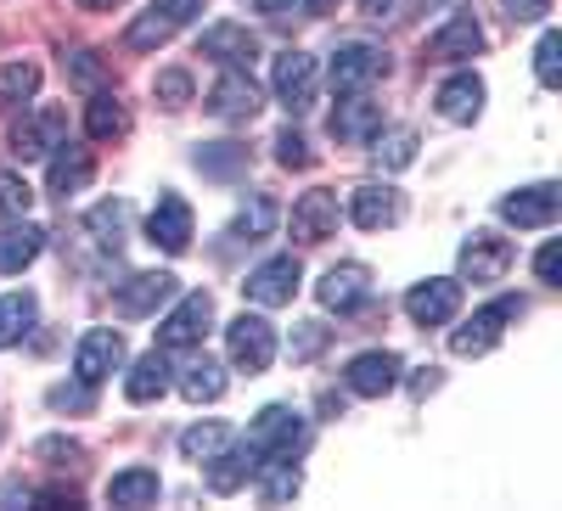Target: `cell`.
<instances>
[{"label": "cell", "instance_id": "1", "mask_svg": "<svg viewBox=\"0 0 562 511\" xmlns=\"http://www.w3.org/2000/svg\"><path fill=\"white\" fill-rule=\"evenodd\" d=\"M310 444V422L293 410V405H265L254 416V428L243 439V455H248V478L254 467H265V461H293L299 450Z\"/></svg>", "mask_w": 562, "mask_h": 511}, {"label": "cell", "instance_id": "2", "mask_svg": "<svg viewBox=\"0 0 562 511\" xmlns=\"http://www.w3.org/2000/svg\"><path fill=\"white\" fill-rule=\"evenodd\" d=\"M203 0H147V12H140L124 34L130 52H158V45H169L186 23H198Z\"/></svg>", "mask_w": 562, "mask_h": 511}, {"label": "cell", "instance_id": "3", "mask_svg": "<svg viewBox=\"0 0 562 511\" xmlns=\"http://www.w3.org/2000/svg\"><path fill=\"white\" fill-rule=\"evenodd\" d=\"M326 79H333L338 96L366 90V84L389 79V52H383V45H371V39H349V45H338V52H333V63H326Z\"/></svg>", "mask_w": 562, "mask_h": 511}, {"label": "cell", "instance_id": "4", "mask_svg": "<svg viewBox=\"0 0 562 511\" xmlns=\"http://www.w3.org/2000/svg\"><path fill=\"white\" fill-rule=\"evenodd\" d=\"M524 315V298H495V304H484L467 327H456L450 332V354H461V360H473V354H490L501 338H506V327Z\"/></svg>", "mask_w": 562, "mask_h": 511}, {"label": "cell", "instance_id": "5", "mask_svg": "<svg viewBox=\"0 0 562 511\" xmlns=\"http://www.w3.org/2000/svg\"><path fill=\"white\" fill-rule=\"evenodd\" d=\"M225 349H231V365L237 371H248V377H259V371H270V360H276V327L265 315H237L225 327Z\"/></svg>", "mask_w": 562, "mask_h": 511}, {"label": "cell", "instance_id": "6", "mask_svg": "<svg viewBox=\"0 0 562 511\" xmlns=\"http://www.w3.org/2000/svg\"><path fill=\"white\" fill-rule=\"evenodd\" d=\"M203 107H209L220 124H254L259 107H265V96H259V84L248 79V68H225V73L214 79V90H209Z\"/></svg>", "mask_w": 562, "mask_h": 511}, {"label": "cell", "instance_id": "7", "mask_svg": "<svg viewBox=\"0 0 562 511\" xmlns=\"http://www.w3.org/2000/svg\"><path fill=\"white\" fill-rule=\"evenodd\" d=\"M270 84H276V102L288 107L293 118L310 113V107H315V84H321L315 57H310V52H281L276 68H270Z\"/></svg>", "mask_w": 562, "mask_h": 511}, {"label": "cell", "instance_id": "8", "mask_svg": "<svg viewBox=\"0 0 562 511\" xmlns=\"http://www.w3.org/2000/svg\"><path fill=\"white\" fill-rule=\"evenodd\" d=\"M63 141H68V118H63V107H34V113H23V118L12 124V152H18L23 163L52 158Z\"/></svg>", "mask_w": 562, "mask_h": 511}, {"label": "cell", "instance_id": "9", "mask_svg": "<svg viewBox=\"0 0 562 511\" xmlns=\"http://www.w3.org/2000/svg\"><path fill=\"white\" fill-rule=\"evenodd\" d=\"M557 214H562V185L557 180H535L524 192L501 197V219L518 225V230H546V225H557Z\"/></svg>", "mask_w": 562, "mask_h": 511}, {"label": "cell", "instance_id": "10", "mask_svg": "<svg viewBox=\"0 0 562 511\" xmlns=\"http://www.w3.org/2000/svg\"><path fill=\"white\" fill-rule=\"evenodd\" d=\"M299 282H304L299 259H293V253H276V259H265V264L248 275L243 293H248L259 309H281V304H293V298H299Z\"/></svg>", "mask_w": 562, "mask_h": 511}, {"label": "cell", "instance_id": "11", "mask_svg": "<svg viewBox=\"0 0 562 511\" xmlns=\"http://www.w3.org/2000/svg\"><path fill=\"white\" fill-rule=\"evenodd\" d=\"M461 309V282L456 275H428V282H416L405 293V315L416 320V327H450Z\"/></svg>", "mask_w": 562, "mask_h": 511}, {"label": "cell", "instance_id": "12", "mask_svg": "<svg viewBox=\"0 0 562 511\" xmlns=\"http://www.w3.org/2000/svg\"><path fill=\"white\" fill-rule=\"evenodd\" d=\"M214 327V298L209 293H186L169 315H164V327H158V349H192L203 343Z\"/></svg>", "mask_w": 562, "mask_h": 511}, {"label": "cell", "instance_id": "13", "mask_svg": "<svg viewBox=\"0 0 562 511\" xmlns=\"http://www.w3.org/2000/svg\"><path fill=\"white\" fill-rule=\"evenodd\" d=\"M512 259H518V253H512V242L506 237H495V230H473V237H467L461 242V275H456V282H501V275L512 270Z\"/></svg>", "mask_w": 562, "mask_h": 511}, {"label": "cell", "instance_id": "14", "mask_svg": "<svg viewBox=\"0 0 562 511\" xmlns=\"http://www.w3.org/2000/svg\"><path fill=\"white\" fill-rule=\"evenodd\" d=\"M400 371H405L400 354H389V349H366V354L349 360L344 383H349V394H360V399H383V394L400 388Z\"/></svg>", "mask_w": 562, "mask_h": 511}, {"label": "cell", "instance_id": "15", "mask_svg": "<svg viewBox=\"0 0 562 511\" xmlns=\"http://www.w3.org/2000/svg\"><path fill=\"white\" fill-rule=\"evenodd\" d=\"M175 298V275L169 270H140V275H124L119 293H113V309L124 320H140V315H158V304Z\"/></svg>", "mask_w": 562, "mask_h": 511}, {"label": "cell", "instance_id": "16", "mask_svg": "<svg viewBox=\"0 0 562 511\" xmlns=\"http://www.w3.org/2000/svg\"><path fill=\"white\" fill-rule=\"evenodd\" d=\"M315 298L333 309V315L366 309V304H371V270H366V264H333V270L315 282Z\"/></svg>", "mask_w": 562, "mask_h": 511}, {"label": "cell", "instance_id": "17", "mask_svg": "<svg viewBox=\"0 0 562 511\" xmlns=\"http://www.w3.org/2000/svg\"><path fill=\"white\" fill-rule=\"evenodd\" d=\"M119 365H124V332L97 327V332H85V338H79V349H74V371H79V383H108Z\"/></svg>", "mask_w": 562, "mask_h": 511}, {"label": "cell", "instance_id": "18", "mask_svg": "<svg viewBox=\"0 0 562 511\" xmlns=\"http://www.w3.org/2000/svg\"><path fill=\"white\" fill-rule=\"evenodd\" d=\"M400 214H405V197L383 180H366V185L349 192V219L360 230H389V225H400Z\"/></svg>", "mask_w": 562, "mask_h": 511}, {"label": "cell", "instance_id": "19", "mask_svg": "<svg viewBox=\"0 0 562 511\" xmlns=\"http://www.w3.org/2000/svg\"><path fill=\"white\" fill-rule=\"evenodd\" d=\"M378 129H383V102H371L366 90H349L333 107V141H344V147H366Z\"/></svg>", "mask_w": 562, "mask_h": 511}, {"label": "cell", "instance_id": "20", "mask_svg": "<svg viewBox=\"0 0 562 511\" xmlns=\"http://www.w3.org/2000/svg\"><path fill=\"white\" fill-rule=\"evenodd\" d=\"M338 219H344L338 192H304V197L293 203V237H299L304 248H315V242H326V237H338Z\"/></svg>", "mask_w": 562, "mask_h": 511}, {"label": "cell", "instance_id": "21", "mask_svg": "<svg viewBox=\"0 0 562 511\" xmlns=\"http://www.w3.org/2000/svg\"><path fill=\"white\" fill-rule=\"evenodd\" d=\"M147 242L164 248V253H186V248H192V208H186V197H175V192L158 197V208L147 219Z\"/></svg>", "mask_w": 562, "mask_h": 511}, {"label": "cell", "instance_id": "22", "mask_svg": "<svg viewBox=\"0 0 562 511\" xmlns=\"http://www.w3.org/2000/svg\"><path fill=\"white\" fill-rule=\"evenodd\" d=\"M484 52V23L473 12H456L434 39H428V63H461V57H479Z\"/></svg>", "mask_w": 562, "mask_h": 511}, {"label": "cell", "instance_id": "23", "mask_svg": "<svg viewBox=\"0 0 562 511\" xmlns=\"http://www.w3.org/2000/svg\"><path fill=\"white\" fill-rule=\"evenodd\" d=\"M169 388H175V365L164 360V349L140 354V360L130 365V377H124V399H130V405H153V399H164Z\"/></svg>", "mask_w": 562, "mask_h": 511}, {"label": "cell", "instance_id": "24", "mask_svg": "<svg viewBox=\"0 0 562 511\" xmlns=\"http://www.w3.org/2000/svg\"><path fill=\"white\" fill-rule=\"evenodd\" d=\"M439 113L450 118V124H473L479 113H484V79L467 68V73H450L445 84H439Z\"/></svg>", "mask_w": 562, "mask_h": 511}, {"label": "cell", "instance_id": "25", "mask_svg": "<svg viewBox=\"0 0 562 511\" xmlns=\"http://www.w3.org/2000/svg\"><path fill=\"white\" fill-rule=\"evenodd\" d=\"M203 57H214L225 68H248L259 57V39L243 23H214V29H203Z\"/></svg>", "mask_w": 562, "mask_h": 511}, {"label": "cell", "instance_id": "26", "mask_svg": "<svg viewBox=\"0 0 562 511\" xmlns=\"http://www.w3.org/2000/svg\"><path fill=\"white\" fill-rule=\"evenodd\" d=\"M40 248H45V230L23 214V219H12L7 230H0V275H18V270H29L34 259H40Z\"/></svg>", "mask_w": 562, "mask_h": 511}, {"label": "cell", "instance_id": "27", "mask_svg": "<svg viewBox=\"0 0 562 511\" xmlns=\"http://www.w3.org/2000/svg\"><path fill=\"white\" fill-rule=\"evenodd\" d=\"M97 180V158H90L85 147H57L52 152V169H45V185H52L57 197H68V192H85V185Z\"/></svg>", "mask_w": 562, "mask_h": 511}, {"label": "cell", "instance_id": "28", "mask_svg": "<svg viewBox=\"0 0 562 511\" xmlns=\"http://www.w3.org/2000/svg\"><path fill=\"white\" fill-rule=\"evenodd\" d=\"M85 230H90V242H97L102 253H119L124 237H130V203L113 197V203H97L85 214Z\"/></svg>", "mask_w": 562, "mask_h": 511}, {"label": "cell", "instance_id": "29", "mask_svg": "<svg viewBox=\"0 0 562 511\" xmlns=\"http://www.w3.org/2000/svg\"><path fill=\"white\" fill-rule=\"evenodd\" d=\"M158 495H164V484H158L153 467L113 473V484H108V506H124V511H135V506H158Z\"/></svg>", "mask_w": 562, "mask_h": 511}, {"label": "cell", "instance_id": "30", "mask_svg": "<svg viewBox=\"0 0 562 511\" xmlns=\"http://www.w3.org/2000/svg\"><path fill=\"white\" fill-rule=\"evenodd\" d=\"M180 394L192 399V405H214V399L225 394V365L209 360V354L186 360V365H180Z\"/></svg>", "mask_w": 562, "mask_h": 511}, {"label": "cell", "instance_id": "31", "mask_svg": "<svg viewBox=\"0 0 562 511\" xmlns=\"http://www.w3.org/2000/svg\"><path fill=\"white\" fill-rule=\"evenodd\" d=\"M231 444H237V439H231L225 422H198V428L180 433V455L192 461V467H209V461H220Z\"/></svg>", "mask_w": 562, "mask_h": 511}, {"label": "cell", "instance_id": "32", "mask_svg": "<svg viewBox=\"0 0 562 511\" xmlns=\"http://www.w3.org/2000/svg\"><path fill=\"white\" fill-rule=\"evenodd\" d=\"M34 320H40L34 293H7V298H0V349H18L34 332Z\"/></svg>", "mask_w": 562, "mask_h": 511}, {"label": "cell", "instance_id": "33", "mask_svg": "<svg viewBox=\"0 0 562 511\" xmlns=\"http://www.w3.org/2000/svg\"><path fill=\"white\" fill-rule=\"evenodd\" d=\"M85 129L97 135V141H119V135L130 129V113H124V102L113 96V90H97V96H90V107H85Z\"/></svg>", "mask_w": 562, "mask_h": 511}, {"label": "cell", "instance_id": "34", "mask_svg": "<svg viewBox=\"0 0 562 511\" xmlns=\"http://www.w3.org/2000/svg\"><path fill=\"white\" fill-rule=\"evenodd\" d=\"M366 147H371V158H378L383 169H411L422 141H416V129H405V124H400V129H378Z\"/></svg>", "mask_w": 562, "mask_h": 511}, {"label": "cell", "instance_id": "35", "mask_svg": "<svg viewBox=\"0 0 562 511\" xmlns=\"http://www.w3.org/2000/svg\"><path fill=\"white\" fill-rule=\"evenodd\" d=\"M254 478H259V495H265V506H288V500L304 489V478H299V467H293V461H265V467H254Z\"/></svg>", "mask_w": 562, "mask_h": 511}, {"label": "cell", "instance_id": "36", "mask_svg": "<svg viewBox=\"0 0 562 511\" xmlns=\"http://www.w3.org/2000/svg\"><path fill=\"white\" fill-rule=\"evenodd\" d=\"M276 219H281L276 197H254L237 219H231V237H237V242H265L270 230H276Z\"/></svg>", "mask_w": 562, "mask_h": 511}, {"label": "cell", "instance_id": "37", "mask_svg": "<svg viewBox=\"0 0 562 511\" xmlns=\"http://www.w3.org/2000/svg\"><path fill=\"white\" fill-rule=\"evenodd\" d=\"M34 90H40V63H7L0 68V107L29 102Z\"/></svg>", "mask_w": 562, "mask_h": 511}, {"label": "cell", "instance_id": "38", "mask_svg": "<svg viewBox=\"0 0 562 511\" xmlns=\"http://www.w3.org/2000/svg\"><path fill=\"white\" fill-rule=\"evenodd\" d=\"M535 79L546 84V90H557V79H562V34H540V45H535Z\"/></svg>", "mask_w": 562, "mask_h": 511}, {"label": "cell", "instance_id": "39", "mask_svg": "<svg viewBox=\"0 0 562 511\" xmlns=\"http://www.w3.org/2000/svg\"><path fill=\"white\" fill-rule=\"evenodd\" d=\"M29 203H34L29 180H23V174H12V169H0V219H23V214H29Z\"/></svg>", "mask_w": 562, "mask_h": 511}, {"label": "cell", "instance_id": "40", "mask_svg": "<svg viewBox=\"0 0 562 511\" xmlns=\"http://www.w3.org/2000/svg\"><path fill=\"white\" fill-rule=\"evenodd\" d=\"M153 90H158V102H164L169 113H180L186 102H192V73H186V68H164Z\"/></svg>", "mask_w": 562, "mask_h": 511}, {"label": "cell", "instance_id": "41", "mask_svg": "<svg viewBox=\"0 0 562 511\" xmlns=\"http://www.w3.org/2000/svg\"><path fill=\"white\" fill-rule=\"evenodd\" d=\"M45 399H52V410H74V416H85V410H97V383H57Z\"/></svg>", "mask_w": 562, "mask_h": 511}, {"label": "cell", "instance_id": "42", "mask_svg": "<svg viewBox=\"0 0 562 511\" xmlns=\"http://www.w3.org/2000/svg\"><path fill=\"white\" fill-rule=\"evenodd\" d=\"M276 163H281V169H310V163H315V152H310V141H304L299 129H281V135H276Z\"/></svg>", "mask_w": 562, "mask_h": 511}, {"label": "cell", "instance_id": "43", "mask_svg": "<svg viewBox=\"0 0 562 511\" xmlns=\"http://www.w3.org/2000/svg\"><path fill=\"white\" fill-rule=\"evenodd\" d=\"M243 163H248V152L231 147V141H214V147L198 152V169H209V174H231V169H243Z\"/></svg>", "mask_w": 562, "mask_h": 511}, {"label": "cell", "instance_id": "44", "mask_svg": "<svg viewBox=\"0 0 562 511\" xmlns=\"http://www.w3.org/2000/svg\"><path fill=\"white\" fill-rule=\"evenodd\" d=\"M326 343H333V327H321V320H304V327H293V360H315Z\"/></svg>", "mask_w": 562, "mask_h": 511}, {"label": "cell", "instance_id": "45", "mask_svg": "<svg viewBox=\"0 0 562 511\" xmlns=\"http://www.w3.org/2000/svg\"><path fill=\"white\" fill-rule=\"evenodd\" d=\"M34 455H40V461H52V467H68V461L79 467V461H85V450H79V444H68V439H40V444H34Z\"/></svg>", "mask_w": 562, "mask_h": 511}, {"label": "cell", "instance_id": "46", "mask_svg": "<svg viewBox=\"0 0 562 511\" xmlns=\"http://www.w3.org/2000/svg\"><path fill=\"white\" fill-rule=\"evenodd\" d=\"M535 275H540L546 287H562V248H557V242H546V248H540V259H535Z\"/></svg>", "mask_w": 562, "mask_h": 511}, {"label": "cell", "instance_id": "47", "mask_svg": "<svg viewBox=\"0 0 562 511\" xmlns=\"http://www.w3.org/2000/svg\"><path fill=\"white\" fill-rule=\"evenodd\" d=\"M63 68H68L79 84H97V79H102V63L90 57V52H68V57H63Z\"/></svg>", "mask_w": 562, "mask_h": 511}, {"label": "cell", "instance_id": "48", "mask_svg": "<svg viewBox=\"0 0 562 511\" xmlns=\"http://www.w3.org/2000/svg\"><path fill=\"white\" fill-rule=\"evenodd\" d=\"M29 500H34L40 511H52V506H79V495H74V489H34Z\"/></svg>", "mask_w": 562, "mask_h": 511}, {"label": "cell", "instance_id": "49", "mask_svg": "<svg viewBox=\"0 0 562 511\" xmlns=\"http://www.w3.org/2000/svg\"><path fill=\"white\" fill-rule=\"evenodd\" d=\"M546 7H551V0H506V12L518 18V23H535V18H546Z\"/></svg>", "mask_w": 562, "mask_h": 511}, {"label": "cell", "instance_id": "50", "mask_svg": "<svg viewBox=\"0 0 562 511\" xmlns=\"http://www.w3.org/2000/svg\"><path fill=\"white\" fill-rule=\"evenodd\" d=\"M293 7H299V0H259V12H265V18H288Z\"/></svg>", "mask_w": 562, "mask_h": 511}, {"label": "cell", "instance_id": "51", "mask_svg": "<svg viewBox=\"0 0 562 511\" xmlns=\"http://www.w3.org/2000/svg\"><path fill=\"white\" fill-rule=\"evenodd\" d=\"M389 7H394V0H360V12H371V18H383Z\"/></svg>", "mask_w": 562, "mask_h": 511}, {"label": "cell", "instance_id": "52", "mask_svg": "<svg viewBox=\"0 0 562 511\" xmlns=\"http://www.w3.org/2000/svg\"><path fill=\"white\" fill-rule=\"evenodd\" d=\"M304 7H310L315 18H326V12H338V0H304Z\"/></svg>", "mask_w": 562, "mask_h": 511}, {"label": "cell", "instance_id": "53", "mask_svg": "<svg viewBox=\"0 0 562 511\" xmlns=\"http://www.w3.org/2000/svg\"><path fill=\"white\" fill-rule=\"evenodd\" d=\"M79 7H85V12H113L119 0H79Z\"/></svg>", "mask_w": 562, "mask_h": 511}]
</instances>
